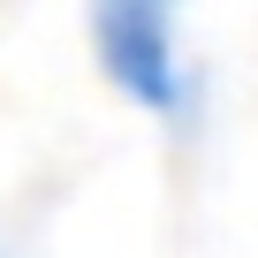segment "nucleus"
Segmentation results:
<instances>
[{"instance_id": "nucleus-1", "label": "nucleus", "mask_w": 258, "mask_h": 258, "mask_svg": "<svg viewBox=\"0 0 258 258\" xmlns=\"http://www.w3.org/2000/svg\"><path fill=\"white\" fill-rule=\"evenodd\" d=\"M91 46H99V69L121 99L175 121L182 137L198 129V76L175 53V8H160V0H106V8H91Z\"/></svg>"}]
</instances>
